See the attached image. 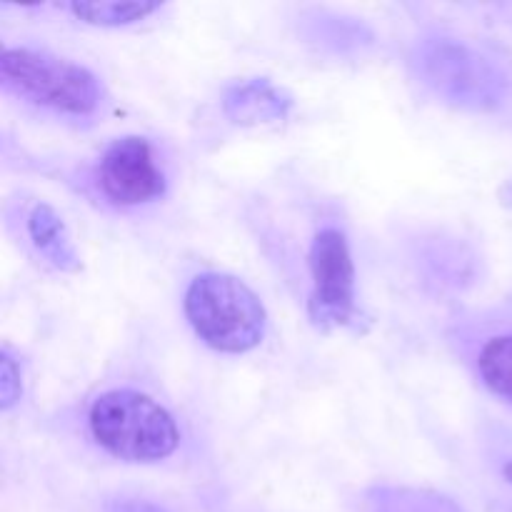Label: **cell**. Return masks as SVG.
I'll return each instance as SVG.
<instances>
[{"label": "cell", "instance_id": "cell-7", "mask_svg": "<svg viewBox=\"0 0 512 512\" xmlns=\"http://www.w3.org/2000/svg\"><path fill=\"white\" fill-rule=\"evenodd\" d=\"M293 108V98L270 80L258 78L235 85L225 93L223 110L233 123L260 125L270 120H283Z\"/></svg>", "mask_w": 512, "mask_h": 512}, {"label": "cell", "instance_id": "cell-6", "mask_svg": "<svg viewBox=\"0 0 512 512\" xmlns=\"http://www.w3.org/2000/svg\"><path fill=\"white\" fill-rule=\"evenodd\" d=\"M98 185L105 198L120 208H135L165 193V175L155 160L153 145L140 135H125L103 153Z\"/></svg>", "mask_w": 512, "mask_h": 512}, {"label": "cell", "instance_id": "cell-14", "mask_svg": "<svg viewBox=\"0 0 512 512\" xmlns=\"http://www.w3.org/2000/svg\"><path fill=\"white\" fill-rule=\"evenodd\" d=\"M500 200H503L505 205H512V180H508V183H505V188L500 190Z\"/></svg>", "mask_w": 512, "mask_h": 512}, {"label": "cell", "instance_id": "cell-11", "mask_svg": "<svg viewBox=\"0 0 512 512\" xmlns=\"http://www.w3.org/2000/svg\"><path fill=\"white\" fill-rule=\"evenodd\" d=\"M373 512H463L453 500L428 490H378L373 498Z\"/></svg>", "mask_w": 512, "mask_h": 512}, {"label": "cell", "instance_id": "cell-1", "mask_svg": "<svg viewBox=\"0 0 512 512\" xmlns=\"http://www.w3.org/2000/svg\"><path fill=\"white\" fill-rule=\"evenodd\" d=\"M95 443L125 463H160L180 443L173 415L153 398L135 390H110L88 415Z\"/></svg>", "mask_w": 512, "mask_h": 512}, {"label": "cell", "instance_id": "cell-9", "mask_svg": "<svg viewBox=\"0 0 512 512\" xmlns=\"http://www.w3.org/2000/svg\"><path fill=\"white\" fill-rule=\"evenodd\" d=\"M70 13L88 25H100V28H123L138 20H145L150 13L160 10V3L150 0H100V3H70Z\"/></svg>", "mask_w": 512, "mask_h": 512}, {"label": "cell", "instance_id": "cell-5", "mask_svg": "<svg viewBox=\"0 0 512 512\" xmlns=\"http://www.w3.org/2000/svg\"><path fill=\"white\" fill-rule=\"evenodd\" d=\"M310 318L318 325H350L355 318V265L343 230L325 228L310 245Z\"/></svg>", "mask_w": 512, "mask_h": 512}, {"label": "cell", "instance_id": "cell-10", "mask_svg": "<svg viewBox=\"0 0 512 512\" xmlns=\"http://www.w3.org/2000/svg\"><path fill=\"white\" fill-rule=\"evenodd\" d=\"M478 370L483 383L498 398L512 403V335L493 338L483 345L478 358Z\"/></svg>", "mask_w": 512, "mask_h": 512}, {"label": "cell", "instance_id": "cell-3", "mask_svg": "<svg viewBox=\"0 0 512 512\" xmlns=\"http://www.w3.org/2000/svg\"><path fill=\"white\" fill-rule=\"evenodd\" d=\"M413 65L418 78L435 95L458 108L493 113L503 108L508 75L495 58L458 38H425L415 48Z\"/></svg>", "mask_w": 512, "mask_h": 512}, {"label": "cell", "instance_id": "cell-13", "mask_svg": "<svg viewBox=\"0 0 512 512\" xmlns=\"http://www.w3.org/2000/svg\"><path fill=\"white\" fill-rule=\"evenodd\" d=\"M110 512H168L153 503H145V500H125V503H118L110 508Z\"/></svg>", "mask_w": 512, "mask_h": 512}, {"label": "cell", "instance_id": "cell-8", "mask_svg": "<svg viewBox=\"0 0 512 512\" xmlns=\"http://www.w3.org/2000/svg\"><path fill=\"white\" fill-rule=\"evenodd\" d=\"M28 235L40 255L60 273H78L80 258L75 245L70 243L68 228L63 218L50 205L38 203L28 215Z\"/></svg>", "mask_w": 512, "mask_h": 512}, {"label": "cell", "instance_id": "cell-15", "mask_svg": "<svg viewBox=\"0 0 512 512\" xmlns=\"http://www.w3.org/2000/svg\"><path fill=\"white\" fill-rule=\"evenodd\" d=\"M503 475H505V480H508V483H512V460L503 468Z\"/></svg>", "mask_w": 512, "mask_h": 512}, {"label": "cell", "instance_id": "cell-4", "mask_svg": "<svg viewBox=\"0 0 512 512\" xmlns=\"http://www.w3.org/2000/svg\"><path fill=\"white\" fill-rule=\"evenodd\" d=\"M0 80L20 100L70 118H90L103 100V88L88 68L43 50H5Z\"/></svg>", "mask_w": 512, "mask_h": 512}, {"label": "cell", "instance_id": "cell-2", "mask_svg": "<svg viewBox=\"0 0 512 512\" xmlns=\"http://www.w3.org/2000/svg\"><path fill=\"white\" fill-rule=\"evenodd\" d=\"M185 318L208 348L230 355L258 348L268 323L258 295L225 273H203L188 285Z\"/></svg>", "mask_w": 512, "mask_h": 512}, {"label": "cell", "instance_id": "cell-12", "mask_svg": "<svg viewBox=\"0 0 512 512\" xmlns=\"http://www.w3.org/2000/svg\"><path fill=\"white\" fill-rule=\"evenodd\" d=\"M23 395V380H20V368L10 353L0 355V408L10 410Z\"/></svg>", "mask_w": 512, "mask_h": 512}]
</instances>
